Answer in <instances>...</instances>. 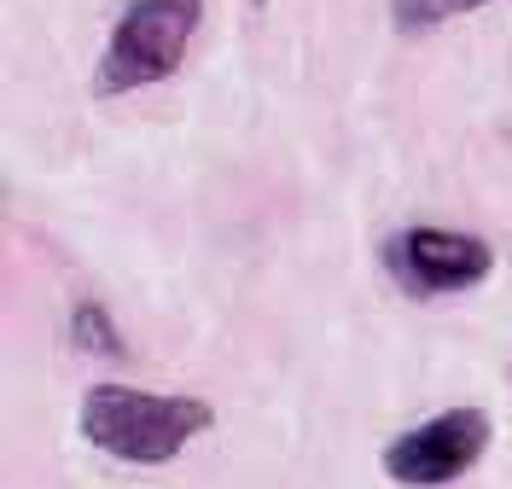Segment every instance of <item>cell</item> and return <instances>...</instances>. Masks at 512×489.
<instances>
[{
  "instance_id": "3957f363",
  "label": "cell",
  "mask_w": 512,
  "mask_h": 489,
  "mask_svg": "<svg viewBox=\"0 0 512 489\" xmlns=\"http://www.w3.org/2000/svg\"><path fill=\"white\" fill-rule=\"evenodd\" d=\"M489 437H495V425L483 408H448V414L384 443V478L402 489H443L478 466Z\"/></svg>"
},
{
  "instance_id": "277c9868",
  "label": "cell",
  "mask_w": 512,
  "mask_h": 489,
  "mask_svg": "<svg viewBox=\"0 0 512 489\" xmlns=\"http://www.w3.org/2000/svg\"><path fill=\"white\" fill-rule=\"evenodd\" d=\"M384 268L402 292L414 297H443V292H466L489 280L495 251L478 233H454V228H402L384 239Z\"/></svg>"
},
{
  "instance_id": "5b68a950",
  "label": "cell",
  "mask_w": 512,
  "mask_h": 489,
  "mask_svg": "<svg viewBox=\"0 0 512 489\" xmlns=\"http://www.w3.org/2000/svg\"><path fill=\"white\" fill-rule=\"evenodd\" d=\"M70 338L82 344V356L123 361V332H117V321H111L105 303H76V315H70Z\"/></svg>"
},
{
  "instance_id": "7a4b0ae2",
  "label": "cell",
  "mask_w": 512,
  "mask_h": 489,
  "mask_svg": "<svg viewBox=\"0 0 512 489\" xmlns=\"http://www.w3.org/2000/svg\"><path fill=\"white\" fill-rule=\"evenodd\" d=\"M198 30V0H140L105 41L94 88L99 94H128V88H152L187 59V41Z\"/></svg>"
},
{
  "instance_id": "8992f818",
  "label": "cell",
  "mask_w": 512,
  "mask_h": 489,
  "mask_svg": "<svg viewBox=\"0 0 512 489\" xmlns=\"http://www.w3.org/2000/svg\"><path fill=\"white\" fill-rule=\"evenodd\" d=\"M489 0H390V24L402 35H425L448 24V18H466V12H478Z\"/></svg>"
},
{
  "instance_id": "6da1fadb",
  "label": "cell",
  "mask_w": 512,
  "mask_h": 489,
  "mask_svg": "<svg viewBox=\"0 0 512 489\" xmlns=\"http://www.w3.org/2000/svg\"><path fill=\"white\" fill-rule=\"evenodd\" d=\"M216 425V408L204 396H163L134 385H94L82 396V437L99 455L128 466H163Z\"/></svg>"
}]
</instances>
